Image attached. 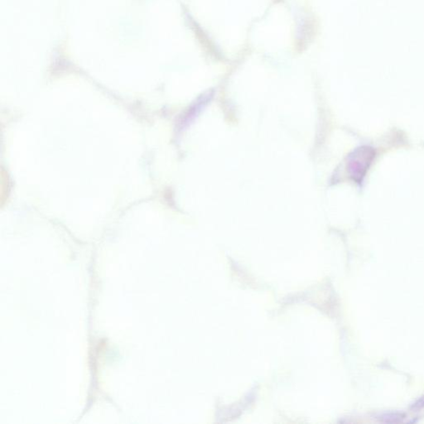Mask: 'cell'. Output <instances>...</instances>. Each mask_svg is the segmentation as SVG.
Wrapping results in <instances>:
<instances>
[{"label":"cell","instance_id":"cell-1","mask_svg":"<svg viewBox=\"0 0 424 424\" xmlns=\"http://www.w3.org/2000/svg\"><path fill=\"white\" fill-rule=\"evenodd\" d=\"M374 158L375 150L372 147H360L351 153L348 158L347 167L354 181L360 182L363 180Z\"/></svg>","mask_w":424,"mask_h":424},{"label":"cell","instance_id":"cell-2","mask_svg":"<svg viewBox=\"0 0 424 424\" xmlns=\"http://www.w3.org/2000/svg\"><path fill=\"white\" fill-rule=\"evenodd\" d=\"M405 419V414L400 413H388L385 414H382L379 416V420L382 423H387V424H396V423H401L404 421Z\"/></svg>","mask_w":424,"mask_h":424},{"label":"cell","instance_id":"cell-3","mask_svg":"<svg viewBox=\"0 0 424 424\" xmlns=\"http://www.w3.org/2000/svg\"><path fill=\"white\" fill-rule=\"evenodd\" d=\"M423 407H424V396L416 402L415 404L412 406V408L419 409V408H421Z\"/></svg>","mask_w":424,"mask_h":424}]
</instances>
